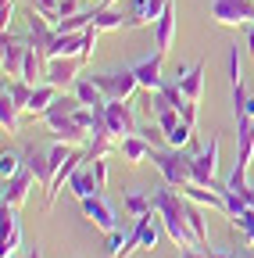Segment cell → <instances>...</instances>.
<instances>
[{
    "label": "cell",
    "instance_id": "obj_15",
    "mask_svg": "<svg viewBox=\"0 0 254 258\" xmlns=\"http://www.w3.org/2000/svg\"><path fill=\"white\" fill-rule=\"evenodd\" d=\"M254 161V115L236 122V169H250Z\"/></svg>",
    "mask_w": 254,
    "mask_h": 258
},
{
    "label": "cell",
    "instance_id": "obj_24",
    "mask_svg": "<svg viewBox=\"0 0 254 258\" xmlns=\"http://www.w3.org/2000/svg\"><path fill=\"white\" fill-rule=\"evenodd\" d=\"M18 104L11 101L8 93H0V125H4V133H22V118H18Z\"/></svg>",
    "mask_w": 254,
    "mask_h": 258
},
{
    "label": "cell",
    "instance_id": "obj_1",
    "mask_svg": "<svg viewBox=\"0 0 254 258\" xmlns=\"http://www.w3.org/2000/svg\"><path fill=\"white\" fill-rule=\"evenodd\" d=\"M154 212H157V219H161L165 233L179 247H197V237H194V230H190V222H186V198H183V190H176L168 183L157 186L154 190Z\"/></svg>",
    "mask_w": 254,
    "mask_h": 258
},
{
    "label": "cell",
    "instance_id": "obj_16",
    "mask_svg": "<svg viewBox=\"0 0 254 258\" xmlns=\"http://www.w3.org/2000/svg\"><path fill=\"white\" fill-rule=\"evenodd\" d=\"M33 183H36V176L29 172V169H22L18 176L4 179V205L22 208V205H25V198H29V190H33Z\"/></svg>",
    "mask_w": 254,
    "mask_h": 258
},
{
    "label": "cell",
    "instance_id": "obj_31",
    "mask_svg": "<svg viewBox=\"0 0 254 258\" xmlns=\"http://www.w3.org/2000/svg\"><path fill=\"white\" fill-rule=\"evenodd\" d=\"M161 93L168 97V104H172V108H183V104H186V93H183V86H179V79H176V83H168V79H165V86H161Z\"/></svg>",
    "mask_w": 254,
    "mask_h": 258
},
{
    "label": "cell",
    "instance_id": "obj_32",
    "mask_svg": "<svg viewBox=\"0 0 254 258\" xmlns=\"http://www.w3.org/2000/svg\"><path fill=\"white\" fill-rule=\"evenodd\" d=\"M172 4V0H147V8H143V22L147 25H154L157 18H161V11Z\"/></svg>",
    "mask_w": 254,
    "mask_h": 258
},
{
    "label": "cell",
    "instance_id": "obj_12",
    "mask_svg": "<svg viewBox=\"0 0 254 258\" xmlns=\"http://www.w3.org/2000/svg\"><path fill=\"white\" fill-rule=\"evenodd\" d=\"M79 69H82V57H47L43 76H47V83H54V86L65 90L68 83L79 79Z\"/></svg>",
    "mask_w": 254,
    "mask_h": 258
},
{
    "label": "cell",
    "instance_id": "obj_6",
    "mask_svg": "<svg viewBox=\"0 0 254 258\" xmlns=\"http://www.w3.org/2000/svg\"><path fill=\"white\" fill-rule=\"evenodd\" d=\"M43 122L50 125V133H54L61 144L79 147V144H86V140H90V129H82V125L75 122V115H57V111H47V115H43Z\"/></svg>",
    "mask_w": 254,
    "mask_h": 258
},
{
    "label": "cell",
    "instance_id": "obj_42",
    "mask_svg": "<svg viewBox=\"0 0 254 258\" xmlns=\"http://www.w3.org/2000/svg\"><path fill=\"white\" fill-rule=\"evenodd\" d=\"M247 115H254V93L247 97V108H243V115H240V118H247ZM240 118H236V122H240Z\"/></svg>",
    "mask_w": 254,
    "mask_h": 258
},
{
    "label": "cell",
    "instance_id": "obj_33",
    "mask_svg": "<svg viewBox=\"0 0 254 258\" xmlns=\"http://www.w3.org/2000/svg\"><path fill=\"white\" fill-rule=\"evenodd\" d=\"M233 226H240V233L247 237V244H254V208H247L240 219H233Z\"/></svg>",
    "mask_w": 254,
    "mask_h": 258
},
{
    "label": "cell",
    "instance_id": "obj_40",
    "mask_svg": "<svg viewBox=\"0 0 254 258\" xmlns=\"http://www.w3.org/2000/svg\"><path fill=\"white\" fill-rule=\"evenodd\" d=\"M229 83H233V86L243 83V76H240V54H236V50H229Z\"/></svg>",
    "mask_w": 254,
    "mask_h": 258
},
{
    "label": "cell",
    "instance_id": "obj_28",
    "mask_svg": "<svg viewBox=\"0 0 254 258\" xmlns=\"http://www.w3.org/2000/svg\"><path fill=\"white\" fill-rule=\"evenodd\" d=\"M140 137H143L154 151H157V147H168V133H165L161 125H157V118H154V122H147V125L140 129Z\"/></svg>",
    "mask_w": 254,
    "mask_h": 258
},
{
    "label": "cell",
    "instance_id": "obj_23",
    "mask_svg": "<svg viewBox=\"0 0 254 258\" xmlns=\"http://www.w3.org/2000/svg\"><path fill=\"white\" fill-rule=\"evenodd\" d=\"M72 93L79 97V101H82L86 108H97V104H104V101H108L104 90H101L97 83H93V79H75V83H72Z\"/></svg>",
    "mask_w": 254,
    "mask_h": 258
},
{
    "label": "cell",
    "instance_id": "obj_3",
    "mask_svg": "<svg viewBox=\"0 0 254 258\" xmlns=\"http://www.w3.org/2000/svg\"><path fill=\"white\" fill-rule=\"evenodd\" d=\"M93 83H97L104 90L108 101H129V97L140 90V79L133 69H115V72H97V76H90Z\"/></svg>",
    "mask_w": 254,
    "mask_h": 258
},
{
    "label": "cell",
    "instance_id": "obj_48",
    "mask_svg": "<svg viewBox=\"0 0 254 258\" xmlns=\"http://www.w3.org/2000/svg\"><path fill=\"white\" fill-rule=\"evenodd\" d=\"M8 258H29V254H8Z\"/></svg>",
    "mask_w": 254,
    "mask_h": 258
},
{
    "label": "cell",
    "instance_id": "obj_43",
    "mask_svg": "<svg viewBox=\"0 0 254 258\" xmlns=\"http://www.w3.org/2000/svg\"><path fill=\"white\" fill-rule=\"evenodd\" d=\"M247 50H250V54H254V22H250V25H247Z\"/></svg>",
    "mask_w": 254,
    "mask_h": 258
},
{
    "label": "cell",
    "instance_id": "obj_37",
    "mask_svg": "<svg viewBox=\"0 0 254 258\" xmlns=\"http://www.w3.org/2000/svg\"><path fill=\"white\" fill-rule=\"evenodd\" d=\"M122 247H125V237H122L118 230H111V233H108V254H111V258H118V254H122Z\"/></svg>",
    "mask_w": 254,
    "mask_h": 258
},
{
    "label": "cell",
    "instance_id": "obj_14",
    "mask_svg": "<svg viewBox=\"0 0 254 258\" xmlns=\"http://www.w3.org/2000/svg\"><path fill=\"white\" fill-rule=\"evenodd\" d=\"M176 25H179V15H176V0H172V4L161 11V18L154 22V47L161 54H168L172 43H176Z\"/></svg>",
    "mask_w": 254,
    "mask_h": 258
},
{
    "label": "cell",
    "instance_id": "obj_47",
    "mask_svg": "<svg viewBox=\"0 0 254 258\" xmlns=\"http://www.w3.org/2000/svg\"><path fill=\"white\" fill-rule=\"evenodd\" d=\"M29 258H43V254H40V251H29Z\"/></svg>",
    "mask_w": 254,
    "mask_h": 258
},
{
    "label": "cell",
    "instance_id": "obj_29",
    "mask_svg": "<svg viewBox=\"0 0 254 258\" xmlns=\"http://www.w3.org/2000/svg\"><path fill=\"white\" fill-rule=\"evenodd\" d=\"M25 169V161L15 154V151H4V158H0V179H11Z\"/></svg>",
    "mask_w": 254,
    "mask_h": 258
},
{
    "label": "cell",
    "instance_id": "obj_13",
    "mask_svg": "<svg viewBox=\"0 0 254 258\" xmlns=\"http://www.w3.org/2000/svg\"><path fill=\"white\" fill-rule=\"evenodd\" d=\"M82 212H86V219L97 226V230H104V233L118 230V215H115V208L104 201V194H93V198H86V201H82Z\"/></svg>",
    "mask_w": 254,
    "mask_h": 258
},
{
    "label": "cell",
    "instance_id": "obj_18",
    "mask_svg": "<svg viewBox=\"0 0 254 258\" xmlns=\"http://www.w3.org/2000/svg\"><path fill=\"white\" fill-rule=\"evenodd\" d=\"M25 169L36 176V183H40V186H43V194H47V186H50V179H54L50 154H43V151H36V147H29V151H25Z\"/></svg>",
    "mask_w": 254,
    "mask_h": 258
},
{
    "label": "cell",
    "instance_id": "obj_10",
    "mask_svg": "<svg viewBox=\"0 0 254 258\" xmlns=\"http://www.w3.org/2000/svg\"><path fill=\"white\" fill-rule=\"evenodd\" d=\"M54 36H57L54 18H47V15H40V11H33V15H29V36H25V43L33 47V50H40V54L47 57V50H50Z\"/></svg>",
    "mask_w": 254,
    "mask_h": 258
},
{
    "label": "cell",
    "instance_id": "obj_45",
    "mask_svg": "<svg viewBox=\"0 0 254 258\" xmlns=\"http://www.w3.org/2000/svg\"><path fill=\"white\" fill-rule=\"evenodd\" d=\"M115 4H118V0H101V4H97V8H115Z\"/></svg>",
    "mask_w": 254,
    "mask_h": 258
},
{
    "label": "cell",
    "instance_id": "obj_46",
    "mask_svg": "<svg viewBox=\"0 0 254 258\" xmlns=\"http://www.w3.org/2000/svg\"><path fill=\"white\" fill-rule=\"evenodd\" d=\"M236 258H254V251H236Z\"/></svg>",
    "mask_w": 254,
    "mask_h": 258
},
{
    "label": "cell",
    "instance_id": "obj_35",
    "mask_svg": "<svg viewBox=\"0 0 254 258\" xmlns=\"http://www.w3.org/2000/svg\"><path fill=\"white\" fill-rule=\"evenodd\" d=\"M29 4H33V11H40V15L57 22V4H61V0H29Z\"/></svg>",
    "mask_w": 254,
    "mask_h": 258
},
{
    "label": "cell",
    "instance_id": "obj_4",
    "mask_svg": "<svg viewBox=\"0 0 254 258\" xmlns=\"http://www.w3.org/2000/svg\"><path fill=\"white\" fill-rule=\"evenodd\" d=\"M104 122H108V133L115 140L136 133V111H133L129 101H108L104 104Z\"/></svg>",
    "mask_w": 254,
    "mask_h": 258
},
{
    "label": "cell",
    "instance_id": "obj_27",
    "mask_svg": "<svg viewBox=\"0 0 254 258\" xmlns=\"http://www.w3.org/2000/svg\"><path fill=\"white\" fill-rule=\"evenodd\" d=\"M33 90H36L33 83H25V79H18V76H15V79H11V83L4 86V93L11 97V101H15V104H18L22 111L29 108V101H33Z\"/></svg>",
    "mask_w": 254,
    "mask_h": 258
},
{
    "label": "cell",
    "instance_id": "obj_2",
    "mask_svg": "<svg viewBox=\"0 0 254 258\" xmlns=\"http://www.w3.org/2000/svg\"><path fill=\"white\" fill-rule=\"evenodd\" d=\"M150 161L157 165V172H161V179L176 190H183L186 183H194V154H186L179 147H157L150 151Z\"/></svg>",
    "mask_w": 254,
    "mask_h": 258
},
{
    "label": "cell",
    "instance_id": "obj_44",
    "mask_svg": "<svg viewBox=\"0 0 254 258\" xmlns=\"http://www.w3.org/2000/svg\"><path fill=\"white\" fill-rule=\"evenodd\" d=\"M208 258H236V251H208Z\"/></svg>",
    "mask_w": 254,
    "mask_h": 258
},
{
    "label": "cell",
    "instance_id": "obj_8",
    "mask_svg": "<svg viewBox=\"0 0 254 258\" xmlns=\"http://www.w3.org/2000/svg\"><path fill=\"white\" fill-rule=\"evenodd\" d=\"M29 43L22 36H11L4 29V40H0V61H4V76H18L22 79V64H25Z\"/></svg>",
    "mask_w": 254,
    "mask_h": 258
},
{
    "label": "cell",
    "instance_id": "obj_17",
    "mask_svg": "<svg viewBox=\"0 0 254 258\" xmlns=\"http://www.w3.org/2000/svg\"><path fill=\"white\" fill-rule=\"evenodd\" d=\"M150 151H154V147L140 137V129H136L133 137H122V140H118V154L125 158V165H143V161L150 158Z\"/></svg>",
    "mask_w": 254,
    "mask_h": 258
},
{
    "label": "cell",
    "instance_id": "obj_19",
    "mask_svg": "<svg viewBox=\"0 0 254 258\" xmlns=\"http://www.w3.org/2000/svg\"><path fill=\"white\" fill-rule=\"evenodd\" d=\"M82 161H90V158H86V154H79V151H72V158H68L65 165H61V169L54 172V179H50V186H47V208L54 205V198H57V190H61V186H65V183L72 179V172H75V169L82 165Z\"/></svg>",
    "mask_w": 254,
    "mask_h": 258
},
{
    "label": "cell",
    "instance_id": "obj_5",
    "mask_svg": "<svg viewBox=\"0 0 254 258\" xmlns=\"http://www.w3.org/2000/svg\"><path fill=\"white\" fill-rule=\"evenodd\" d=\"M211 18L218 25H250L254 0H211Z\"/></svg>",
    "mask_w": 254,
    "mask_h": 258
},
{
    "label": "cell",
    "instance_id": "obj_39",
    "mask_svg": "<svg viewBox=\"0 0 254 258\" xmlns=\"http://www.w3.org/2000/svg\"><path fill=\"white\" fill-rule=\"evenodd\" d=\"M197 104H201V101H186V104L179 108V111H183V122L194 125V129H197Z\"/></svg>",
    "mask_w": 254,
    "mask_h": 258
},
{
    "label": "cell",
    "instance_id": "obj_38",
    "mask_svg": "<svg viewBox=\"0 0 254 258\" xmlns=\"http://www.w3.org/2000/svg\"><path fill=\"white\" fill-rule=\"evenodd\" d=\"M93 165V176H97V183H101V190L108 186V158H97V161H90Z\"/></svg>",
    "mask_w": 254,
    "mask_h": 258
},
{
    "label": "cell",
    "instance_id": "obj_36",
    "mask_svg": "<svg viewBox=\"0 0 254 258\" xmlns=\"http://www.w3.org/2000/svg\"><path fill=\"white\" fill-rule=\"evenodd\" d=\"M243 108H247V90H243V83H236L233 86V111H236V118L243 115Z\"/></svg>",
    "mask_w": 254,
    "mask_h": 258
},
{
    "label": "cell",
    "instance_id": "obj_22",
    "mask_svg": "<svg viewBox=\"0 0 254 258\" xmlns=\"http://www.w3.org/2000/svg\"><path fill=\"white\" fill-rule=\"evenodd\" d=\"M93 25H97L101 32H115V29H136L133 25V15H122L115 8H97V18H93Z\"/></svg>",
    "mask_w": 254,
    "mask_h": 258
},
{
    "label": "cell",
    "instance_id": "obj_9",
    "mask_svg": "<svg viewBox=\"0 0 254 258\" xmlns=\"http://www.w3.org/2000/svg\"><path fill=\"white\" fill-rule=\"evenodd\" d=\"M15 212L18 208H11V205L0 208V251H4V258L22 251V222Z\"/></svg>",
    "mask_w": 254,
    "mask_h": 258
},
{
    "label": "cell",
    "instance_id": "obj_30",
    "mask_svg": "<svg viewBox=\"0 0 254 258\" xmlns=\"http://www.w3.org/2000/svg\"><path fill=\"white\" fill-rule=\"evenodd\" d=\"M186 144H194V125H186V122H179L172 133H168V147H186Z\"/></svg>",
    "mask_w": 254,
    "mask_h": 258
},
{
    "label": "cell",
    "instance_id": "obj_11",
    "mask_svg": "<svg viewBox=\"0 0 254 258\" xmlns=\"http://www.w3.org/2000/svg\"><path fill=\"white\" fill-rule=\"evenodd\" d=\"M161 61H165V54H161V50H154V54L140 57L136 64H129V69L136 72V79H140V90H161V86H165Z\"/></svg>",
    "mask_w": 254,
    "mask_h": 258
},
{
    "label": "cell",
    "instance_id": "obj_20",
    "mask_svg": "<svg viewBox=\"0 0 254 258\" xmlns=\"http://www.w3.org/2000/svg\"><path fill=\"white\" fill-rule=\"evenodd\" d=\"M68 190L75 194L79 201H86V198H93V194H101V183H97V176H93V165L90 169H75L72 172V179H68Z\"/></svg>",
    "mask_w": 254,
    "mask_h": 258
},
{
    "label": "cell",
    "instance_id": "obj_21",
    "mask_svg": "<svg viewBox=\"0 0 254 258\" xmlns=\"http://www.w3.org/2000/svg\"><path fill=\"white\" fill-rule=\"evenodd\" d=\"M57 93H61V86H54V83H40V86L33 90V101H29V108H25V111L43 118V115L50 111V104L57 101Z\"/></svg>",
    "mask_w": 254,
    "mask_h": 258
},
{
    "label": "cell",
    "instance_id": "obj_41",
    "mask_svg": "<svg viewBox=\"0 0 254 258\" xmlns=\"http://www.w3.org/2000/svg\"><path fill=\"white\" fill-rule=\"evenodd\" d=\"M11 18H15V0H0V22H4V29L11 25Z\"/></svg>",
    "mask_w": 254,
    "mask_h": 258
},
{
    "label": "cell",
    "instance_id": "obj_7",
    "mask_svg": "<svg viewBox=\"0 0 254 258\" xmlns=\"http://www.w3.org/2000/svg\"><path fill=\"white\" fill-rule=\"evenodd\" d=\"M194 183L222 186V183H218V137H211L208 147L194 154Z\"/></svg>",
    "mask_w": 254,
    "mask_h": 258
},
{
    "label": "cell",
    "instance_id": "obj_25",
    "mask_svg": "<svg viewBox=\"0 0 254 258\" xmlns=\"http://www.w3.org/2000/svg\"><path fill=\"white\" fill-rule=\"evenodd\" d=\"M183 93H186V101H201V93H204V64H194L183 79H179Z\"/></svg>",
    "mask_w": 254,
    "mask_h": 258
},
{
    "label": "cell",
    "instance_id": "obj_34",
    "mask_svg": "<svg viewBox=\"0 0 254 258\" xmlns=\"http://www.w3.org/2000/svg\"><path fill=\"white\" fill-rule=\"evenodd\" d=\"M79 11H86L82 0H61V4H57V18H72V15H79Z\"/></svg>",
    "mask_w": 254,
    "mask_h": 258
},
{
    "label": "cell",
    "instance_id": "obj_26",
    "mask_svg": "<svg viewBox=\"0 0 254 258\" xmlns=\"http://www.w3.org/2000/svg\"><path fill=\"white\" fill-rule=\"evenodd\" d=\"M125 212H129L133 219L154 212V194H143V190H129L125 194Z\"/></svg>",
    "mask_w": 254,
    "mask_h": 258
}]
</instances>
